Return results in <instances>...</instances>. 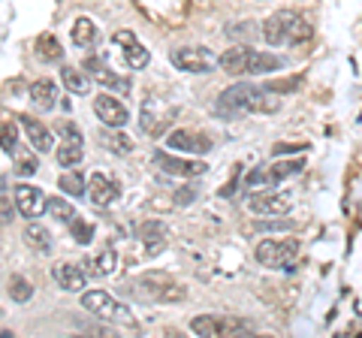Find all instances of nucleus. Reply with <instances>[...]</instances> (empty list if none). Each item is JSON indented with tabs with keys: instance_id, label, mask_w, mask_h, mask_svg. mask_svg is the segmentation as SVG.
Returning a JSON list of instances; mask_svg holds the SVG:
<instances>
[{
	"instance_id": "f257e3e1",
	"label": "nucleus",
	"mask_w": 362,
	"mask_h": 338,
	"mask_svg": "<svg viewBox=\"0 0 362 338\" xmlns=\"http://www.w3.org/2000/svg\"><path fill=\"white\" fill-rule=\"evenodd\" d=\"M278 103L269 100L266 88H257L251 82H239V85H230L226 91H221L218 103H214V112L221 118H242V115H251V112H275Z\"/></svg>"
},
{
	"instance_id": "f03ea898",
	"label": "nucleus",
	"mask_w": 362,
	"mask_h": 338,
	"mask_svg": "<svg viewBox=\"0 0 362 338\" xmlns=\"http://www.w3.org/2000/svg\"><path fill=\"white\" fill-rule=\"evenodd\" d=\"M311 21L296 9H278L263 21V40L269 46H302L311 40Z\"/></svg>"
},
{
	"instance_id": "7ed1b4c3",
	"label": "nucleus",
	"mask_w": 362,
	"mask_h": 338,
	"mask_svg": "<svg viewBox=\"0 0 362 338\" xmlns=\"http://www.w3.org/2000/svg\"><path fill=\"white\" fill-rule=\"evenodd\" d=\"M190 330L197 335L209 338H223V335H254V320L245 317H230V314H199L190 320Z\"/></svg>"
},
{
	"instance_id": "20e7f679",
	"label": "nucleus",
	"mask_w": 362,
	"mask_h": 338,
	"mask_svg": "<svg viewBox=\"0 0 362 338\" xmlns=\"http://www.w3.org/2000/svg\"><path fill=\"white\" fill-rule=\"evenodd\" d=\"M305 169V161L302 157H290V161H272V163H263V166H254L251 173L245 175V185L247 187H269V185H281L287 178L299 175Z\"/></svg>"
},
{
	"instance_id": "39448f33",
	"label": "nucleus",
	"mask_w": 362,
	"mask_h": 338,
	"mask_svg": "<svg viewBox=\"0 0 362 338\" xmlns=\"http://www.w3.org/2000/svg\"><path fill=\"white\" fill-rule=\"evenodd\" d=\"M257 263L266 269H293L299 257L296 239H263L257 245Z\"/></svg>"
},
{
	"instance_id": "423d86ee",
	"label": "nucleus",
	"mask_w": 362,
	"mask_h": 338,
	"mask_svg": "<svg viewBox=\"0 0 362 338\" xmlns=\"http://www.w3.org/2000/svg\"><path fill=\"white\" fill-rule=\"evenodd\" d=\"M82 308L97 314L103 320H115V323H133V314L127 305H121L115 296H109L106 290H85L82 293Z\"/></svg>"
},
{
	"instance_id": "0eeeda50",
	"label": "nucleus",
	"mask_w": 362,
	"mask_h": 338,
	"mask_svg": "<svg viewBox=\"0 0 362 338\" xmlns=\"http://www.w3.org/2000/svg\"><path fill=\"white\" fill-rule=\"evenodd\" d=\"M136 296L145 302H181L187 296V290L181 284H173L163 275H145L136 281Z\"/></svg>"
},
{
	"instance_id": "6e6552de",
	"label": "nucleus",
	"mask_w": 362,
	"mask_h": 338,
	"mask_svg": "<svg viewBox=\"0 0 362 338\" xmlns=\"http://www.w3.org/2000/svg\"><path fill=\"white\" fill-rule=\"evenodd\" d=\"M169 61H173L178 70L185 73H211L218 66V58L202 49V46H181V49H173L169 52Z\"/></svg>"
},
{
	"instance_id": "1a4fd4ad",
	"label": "nucleus",
	"mask_w": 362,
	"mask_h": 338,
	"mask_svg": "<svg viewBox=\"0 0 362 338\" xmlns=\"http://www.w3.org/2000/svg\"><path fill=\"white\" fill-rule=\"evenodd\" d=\"M154 166L166 175H175V178H197V175L209 173V166L202 161H187V157H175L169 151H154Z\"/></svg>"
},
{
	"instance_id": "9d476101",
	"label": "nucleus",
	"mask_w": 362,
	"mask_h": 338,
	"mask_svg": "<svg viewBox=\"0 0 362 338\" xmlns=\"http://www.w3.org/2000/svg\"><path fill=\"white\" fill-rule=\"evenodd\" d=\"M247 209L259 218H284L290 211V197L278 194V190H257L247 197Z\"/></svg>"
},
{
	"instance_id": "9b49d317",
	"label": "nucleus",
	"mask_w": 362,
	"mask_h": 338,
	"mask_svg": "<svg viewBox=\"0 0 362 338\" xmlns=\"http://www.w3.org/2000/svg\"><path fill=\"white\" fill-rule=\"evenodd\" d=\"M13 197H16V211H18L21 218L37 221L42 211H45V194H42L37 185H16Z\"/></svg>"
},
{
	"instance_id": "f8f14e48",
	"label": "nucleus",
	"mask_w": 362,
	"mask_h": 338,
	"mask_svg": "<svg viewBox=\"0 0 362 338\" xmlns=\"http://www.w3.org/2000/svg\"><path fill=\"white\" fill-rule=\"evenodd\" d=\"M85 70L88 76L94 78L97 85H103L109 94H130V78H124V76H115L106 66V61H100V58H88L85 61Z\"/></svg>"
},
{
	"instance_id": "ddd939ff",
	"label": "nucleus",
	"mask_w": 362,
	"mask_h": 338,
	"mask_svg": "<svg viewBox=\"0 0 362 338\" xmlns=\"http://www.w3.org/2000/svg\"><path fill=\"white\" fill-rule=\"evenodd\" d=\"M211 139L202 136L194 130H173L166 136V148L169 151H181V154H209L211 151Z\"/></svg>"
},
{
	"instance_id": "4468645a",
	"label": "nucleus",
	"mask_w": 362,
	"mask_h": 338,
	"mask_svg": "<svg viewBox=\"0 0 362 338\" xmlns=\"http://www.w3.org/2000/svg\"><path fill=\"white\" fill-rule=\"evenodd\" d=\"M94 115L106 124V127H124L130 121V112L124 109V103L118 97H109V94H97L94 97Z\"/></svg>"
},
{
	"instance_id": "2eb2a0df",
	"label": "nucleus",
	"mask_w": 362,
	"mask_h": 338,
	"mask_svg": "<svg viewBox=\"0 0 362 338\" xmlns=\"http://www.w3.org/2000/svg\"><path fill=\"white\" fill-rule=\"evenodd\" d=\"M121 197V187H118V182L115 178H109V175H103V173H94L88 178V199L94 202V206H112Z\"/></svg>"
},
{
	"instance_id": "dca6fc26",
	"label": "nucleus",
	"mask_w": 362,
	"mask_h": 338,
	"mask_svg": "<svg viewBox=\"0 0 362 338\" xmlns=\"http://www.w3.org/2000/svg\"><path fill=\"white\" fill-rule=\"evenodd\" d=\"M52 278H54V284L66 293H85V287H88V272L76 263H58L52 269Z\"/></svg>"
},
{
	"instance_id": "f3484780",
	"label": "nucleus",
	"mask_w": 362,
	"mask_h": 338,
	"mask_svg": "<svg viewBox=\"0 0 362 338\" xmlns=\"http://www.w3.org/2000/svg\"><path fill=\"white\" fill-rule=\"evenodd\" d=\"M251 46L247 42H235V46L226 49L221 58H218V66L226 73V76H247V64H251Z\"/></svg>"
},
{
	"instance_id": "a211bd4d",
	"label": "nucleus",
	"mask_w": 362,
	"mask_h": 338,
	"mask_svg": "<svg viewBox=\"0 0 362 338\" xmlns=\"http://www.w3.org/2000/svg\"><path fill=\"white\" fill-rule=\"evenodd\" d=\"M166 223L163 221H145L139 227V242L145 245V251H148V257H157L166 247Z\"/></svg>"
},
{
	"instance_id": "6ab92c4d",
	"label": "nucleus",
	"mask_w": 362,
	"mask_h": 338,
	"mask_svg": "<svg viewBox=\"0 0 362 338\" xmlns=\"http://www.w3.org/2000/svg\"><path fill=\"white\" fill-rule=\"evenodd\" d=\"M21 127H25L28 139H30V145H33V151L49 154V151L54 148V139H52V133H49V127H45L42 121L30 118V115H21Z\"/></svg>"
},
{
	"instance_id": "aec40b11",
	"label": "nucleus",
	"mask_w": 362,
	"mask_h": 338,
	"mask_svg": "<svg viewBox=\"0 0 362 338\" xmlns=\"http://www.w3.org/2000/svg\"><path fill=\"white\" fill-rule=\"evenodd\" d=\"M30 103L40 112L54 109V103H58V85H54L52 78H37V82L30 85Z\"/></svg>"
},
{
	"instance_id": "412c9836",
	"label": "nucleus",
	"mask_w": 362,
	"mask_h": 338,
	"mask_svg": "<svg viewBox=\"0 0 362 338\" xmlns=\"http://www.w3.org/2000/svg\"><path fill=\"white\" fill-rule=\"evenodd\" d=\"M287 66L284 58H278V54L272 52H251V64H247V76H269V73H281Z\"/></svg>"
},
{
	"instance_id": "4be33fe9",
	"label": "nucleus",
	"mask_w": 362,
	"mask_h": 338,
	"mask_svg": "<svg viewBox=\"0 0 362 338\" xmlns=\"http://www.w3.org/2000/svg\"><path fill=\"white\" fill-rule=\"evenodd\" d=\"M25 242H28V247H33L37 254H52V251H54L52 233L45 230L40 221H30L28 227H25Z\"/></svg>"
},
{
	"instance_id": "5701e85b",
	"label": "nucleus",
	"mask_w": 362,
	"mask_h": 338,
	"mask_svg": "<svg viewBox=\"0 0 362 338\" xmlns=\"http://www.w3.org/2000/svg\"><path fill=\"white\" fill-rule=\"evenodd\" d=\"M61 82H64V88L70 94H78V97H85V94H90V78L85 70H78V66H64L61 70Z\"/></svg>"
},
{
	"instance_id": "b1692460",
	"label": "nucleus",
	"mask_w": 362,
	"mask_h": 338,
	"mask_svg": "<svg viewBox=\"0 0 362 338\" xmlns=\"http://www.w3.org/2000/svg\"><path fill=\"white\" fill-rule=\"evenodd\" d=\"M118 269V251L115 247H103L94 260H88V266H85V272L88 275H97V278H103V275H112Z\"/></svg>"
},
{
	"instance_id": "393cba45",
	"label": "nucleus",
	"mask_w": 362,
	"mask_h": 338,
	"mask_svg": "<svg viewBox=\"0 0 362 338\" xmlns=\"http://www.w3.org/2000/svg\"><path fill=\"white\" fill-rule=\"evenodd\" d=\"M73 42L76 46H82V49H90L97 42V37H100V30H97V25L90 21L88 16H82V18H76L73 21Z\"/></svg>"
},
{
	"instance_id": "a878e982",
	"label": "nucleus",
	"mask_w": 362,
	"mask_h": 338,
	"mask_svg": "<svg viewBox=\"0 0 362 338\" xmlns=\"http://www.w3.org/2000/svg\"><path fill=\"white\" fill-rule=\"evenodd\" d=\"M58 187L64 190L66 197H76V199L88 194L85 175H82V173H76V169H66V173H61V178H58Z\"/></svg>"
},
{
	"instance_id": "bb28decb",
	"label": "nucleus",
	"mask_w": 362,
	"mask_h": 338,
	"mask_svg": "<svg viewBox=\"0 0 362 338\" xmlns=\"http://www.w3.org/2000/svg\"><path fill=\"white\" fill-rule=\"evenodd\" d=\"M45 215H52L54 221H61V223H70L76 218V209L70 206V199L49 197V199H45Z\"/></svg>"
},
{
	"instance_id": "cd10ccee",
	"label": "nucleus",
	"mask_w": 362,
	"mask_h": 338,
	"mask_svg": "<svg viewBox=\"0 0 362 338\" xmlns=\"http://www.w3.org/2000/svg\"><path fill=\"white\" fill-rule=\"evenodd\" d=\"M124 61H127L130 70H145L148 61H151V54L145 46H139V40H136V42H130V46H124Z\"/></svg>"
},
{
	"instance_id": "c85d7f7f",
	"label": "nucleus",
	"mask_w": 362,
	"mask_h": 338,
	"mask_svg": "<svg viewBox=\"0 0 362 338\" xmlns=\"http://www.w3.org/2000/svg\"><path fill=\"white\" fill-rule=\"evenodd\" d=\"M103 145L109 151H115V154H130L133 151V139L124 136V133H118V127H109L103 133Z\"/></svg>"
},
{
	"instance_id": "c756f323",
	"label": "nucleus",
	"mask_w": 362,
	"mask_h": 338,
	"mask_svg": "<svg viewBox=\"0 0 362 338\" xmlns=\"http://www.w3.org/2000/svg\"><path fill=\"white\" fill-rule=\"evenodd\" d=\"M37 54L42 61H61L64 58V49H61V42L52 37V33H42V37L37 40Z\"/></svg>"
},
{
	"instance_id": "7c9ffc66",
	"label": "nucleus",
	"mask_w": 362,
	"mask_h": 338,
	"mask_svg": "<svg viewBox=\"0 0 362 338\" xmlns=\"http://www.w3.org/2000/svg\"><path fill=\"white\" fill-rule=\"evenodd\" d=\"M18 148V127L13 121H0V151L16 154Z\"/></svg>"
},
{
	"instance_id": "2f4dec72",
	"label": "nucleus",
	"mask_w": 362,
	"mask_h": 338,
	"mask_svg": "<svg viewBox=\"0 0 362 338\" xmlns=\"http://www.w3.org/2000/svg\"><path fill=\"white\" fill-rule=\"evenodd\" d=\"M9 296H13V302H30L33 299L30 281L25 275H13L9 278Z\"/></svg>"
},
{
	"instance_id": "473e14b6",
	"label": "nucleus",
	"mask_w": 362,
	"mask_h": 338,
	"mask_svg": "<svg viewBox=\"0 0 362 338\" xmlns=\"http://www.w3.org/2000/svg\"><path fill=\"white\" fill-rule=\"evenodd\" d=\"M82 157H85V148L82 145H61V151H58V166H66V169H76L78 163H82Z\"/></svg>"
},
{
	"instance_id": "72a5a7b5",
	"label": "nucleus",
	"mask_w": 362,
	"mask_h": 338,
	"mask_svg": "<svg viewBox=\"0 0 362 338\" xmlns=\"http://www.w3.org/2000/svg\"><path fill=\"white\" fill-rule=\"evenodd\" d=\"M70 235H73V242H78V245H90L94 242V223H88V221H78V218H73L70 223Z\"/></svg>"
},
{
	"instance_id": "f704fd0d",
	"label": "nucleus",
	"mask_w": 362,
	"mask_h": 338,
	"mask_svg": "<svg viewBox=\"0 0 362 338\" xmlns=\"http://www.w3.org/2000/svg\"><path fill=\"white\" fill-rule=\"evenodd\" d=\"M293 227H296V223L284 221V218H269V221H263V223H254L257 233H290Z\"/></svg>"
},
{
	"instance_id": "c9c22d12",
	"label": "nucleus",
	"mask_w": 362,
	"mask_h": 338,
	"mask_svg": "<svg viewBox=\"0 0 362 338\" xmlns=\"http://www.w3.org/2000/svg\"><path fill=\"white\" fill-rule=\"evenodd\" d=\"M61 142H66V145H85V136H82V130H78L73 121H64L61 124Z\"/></svg>"
},
{
	"instance_id": "e433bc0d",
	"label": "nucleus",
	"mask_w": 362,
	"mask_h": 338,
	"mask_svg": "<svg viewBox=\"0 0 362 338\" xmlns=\"http://www.w3.org/2000/svg\"><path fill=\"white\" fill-rule=\"evenodd\" d=\"M299 82H302L299 76H293V78H281V82H269V85H266V91H269V94H287V91H296Z\"/></svg>"
},
{
	"instance_id": "4c0bfd02",
	"label": "nucleus",
	"mask_w": 362,
	"mask_h": 338,
	"mask_svg": "<svg viewBox=\"0 0 362 338\" xmlns=\"http://www.w3.org/2000/svg\"><path fill=\"white\" fill-rule=\"evenodd\" d=\"M305 148H308L305 142H281V145H275V151L272 154L281 157V154H296V151H305Z\"/></svg>"
},
{
	"instance_id": "58836bf2",
	"label": "nucleus",
	"mask_w": 362,
	"mask_h": 338,
	"mask_svg": "<svg viewBox=\"0 0 362 338\" xmlns=\"http://www.w3.org/2000/svg\"><path fill=\"white\" fill-rule=\"evenodd\" d=\"M226 33H230V37H257V28L251 25V21H245V25L226 28Z\"/></svg>"
},
{
	"instance_id": "ea45409f",
	"label": "nucleus",
	"mask_w": 362,
	"mask_h": 338,
	"mask_svg": "<svg viewBox=\"0 0 362 338\" xmlns=\"http://www.w3.org/2000/svg\"><path fill=\"white\" fill-rule=\"evenodd\" d=\"M13 221V199L0 194V223H9Z\"/></svg>"
},
{
	"instance_id": "a19ab883",
	"label": "nucleus",
	"mask_w": 362,
	"mask_h": 338,
	"mask_svg": "<svg viewBox=\"0 0 362 338\" xmlns=\"http://www.w3.org/2000/svg\"><path fill=\"white\" fill-rule=\"evenodd\" d=\"M112 40H115V46H130V42H136V33L133 30H115V37H112Z\"/></svg>"
},
{
	"instance_id": "79ce46f5",
	"label": "nucleus",
	"mask_w": 362,
	"mask_h": 338,
	"mask_svg": "<svg viewBox=\"0 0 362 338\" xmlns=\"http://www.w3.org/2000/svg\"><path fill=\"white\" fill-rule=\"evenodd\" d=\"M33 173H37V163H33L30 157H25V161L18 163V175H33Z\"/></svg>"
},
{
	"instance_id": "37998d69",
	"label": "nucleus",
	"mask_w": 362,
	"mask_h": 338,
	"mask_svg": "<svg viewBox=\"0 0 362 338\" xmlns=\"http://www.w3.org/2000/svg\"><path fill=\"white\" fill-rule=\"evenodd\" d=\"M197 194H194V187H187V194H175V202H190Z\"/></svg>"
}]
</instances>
